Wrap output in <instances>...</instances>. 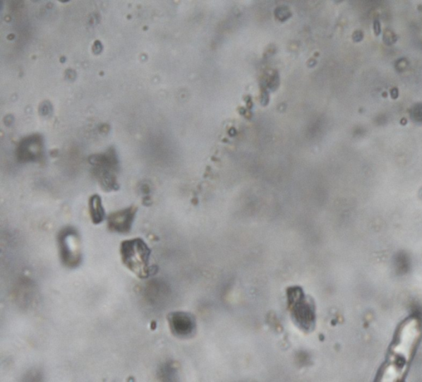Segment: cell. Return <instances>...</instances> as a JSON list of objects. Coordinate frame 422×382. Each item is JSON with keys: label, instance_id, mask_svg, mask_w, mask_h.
I'll return each instance as SVG.
<instances>
[{"label": "cell", "instance_id": "2", "mask_svg": "<svg viewBox=\"0 0 422 382\" xmlns=\"http://www.w3.org/2000/svg\"><path fill=\"white\" fill-rule=\"evenodd\" d=\"M121 261L129 270L141 279L148 278L151 273L150 259L151 249L144 239H126L121 244Z\"/></svg>", "mask_w": 422, "mask_h": 382}, {"label": "cell", "instance_id": "1", "mask_svg": "<svg viewBox=\"0 0 422 382\" xmlns=\"http://www.w3.org/2000/svg\"><path fill=\"white\" fill-rule=\"evenodd\" d=\"M421 335L419 320L411 317L402 323L397 330L394 342L390 347L389 355L380 371L382 380L385 381H402L405 376L409 364L414 357Z\"/></svg>", "mask_w": 422, "mask_h": 382}, {"label": "cell", "instance_id": "4", "mask_svg": "<svg viewBox=\"0 0 422 382\" xmlns=\"http://www.w3.org/2000/svg\"><path fill=\"white\" fill-rule=\"evenodd\" d=\"M59 256L66 268H76L83 261L81 239L76 228L67 227L58 234Z\"/></svg>", "mask_w": 422, "mask_h": 382}, {"label": "cell", "instance_id": "5", "mask_svg": "<svg viewBox=\"0 0 422 382\" xmlns=\"http://www.w3.org/2000/svg\"><path fill=\"white\" fill-rule=\"evenodd\" d=\"M168 321L171 332L180 339H186L193 335L195 331V320L190 313L174 311L169 313Z\"/></svg>", "mask_w": 422, "mask_h": 382}, {"label": "cell", "instance_id": "7", "mask_svg": "<svg viewBox=\"0 0 422 382\" xmlns=\"http://www.w3.org/2000/svg\"><path fill=\"white\" fill-rule=\"evenodd\" d=\"M90 214L92 223L95 225L101 224L106 218L105 210L98 195H93L90 199Z\"/></svg>", "mask_w": 422, "mask_h": 382}, {"label": "cell", "instance_id": "3", "mask_svg": "<svg viewBox=\"0 0 422 382\" xmlns=\"http://www.w3.org/2000/svg\"><path fill=\"white\" fill-rule=\"evenodd\" d=\"M287 302L294 324L303 331H313L316 324V314L312 299L307 297L302 289L292 287L287 292Z\"/></svg>", "mask_w": 422, "mask_h": 382}, {"label": "cell", "instance_id": "6", "mask_svg": "<svg viewBox=\"0 0 422 382\" xmlns=\"http://www.w3.org/2000/svg\"><path fill=\"white\" fill-rule=\"evenodd\" d=\"M138 208L135 205L117 210L111 213L107 219V225L111 232L126 234L131 232Z\"/></svg>", "mask_w": 422, "mask_h": 382}]
</instances>
